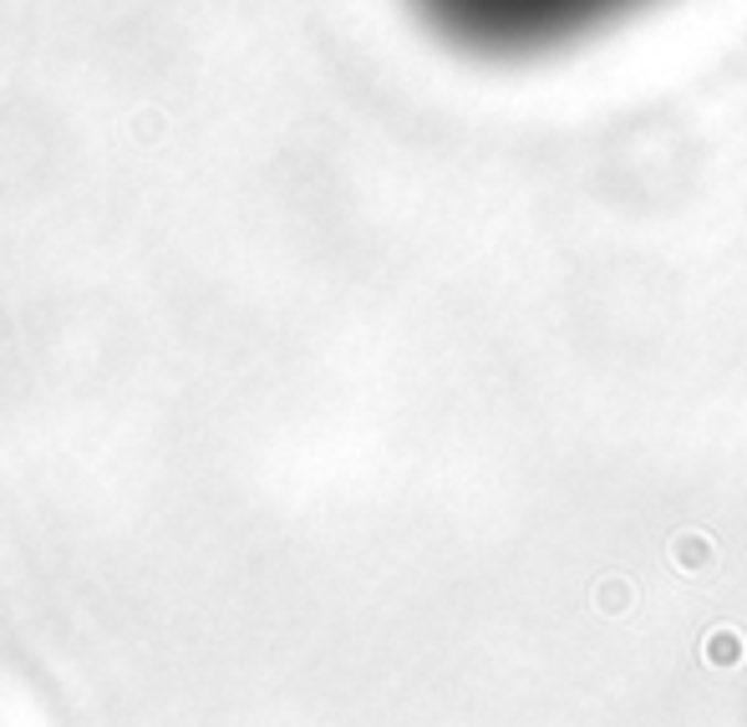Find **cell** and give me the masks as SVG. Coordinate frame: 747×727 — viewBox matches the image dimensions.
<instances>
[{"instance_id": "obj_1", "label": "cell", "mask_w": 747, "mask_h": 727, "mask_svg": "<svg viewBox=\"0 0 747 727\" xmlns=\"http://www.w3.org/2000/svg\"><path fill=\"white\" fill-rule=\"evenodd\" d=\"M651 0H412L443 41L478 56H539L616 26Z\"/></svg>"}]
</instances>
